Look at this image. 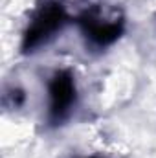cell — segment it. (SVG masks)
I'll list each match as a JSON object with an SVG mask.
<instances>
[{"mask_svg":"<svg viewBox=\"0 0 156 158\" xmlns=\"http://www.w3.org/2000/svg\"><path fill=\"white\" fill-rule=\"evenodd\" d=\"M61 22H63V11H61V7H57V6L46 7L40 13L39 19L31 24V28H30V31L26 35V46H37L46 37H50L61 26Z\"/></svg>","mask_w":156,"mask_h":158,"instance_id":"cell-2","label":"cell"},{"mask_svg":"<svg viewBox=\"0 0 156 158\" xmlns=\"http://www.w3.org/2000/svg\"><path fill=\"white\" fill-rule=\"evenodd\" d=\"M74 83L70 76L57 74L50 85V112L53 118H63L74 103Z\"/></svg>","mask_w":156,"mask_h":158,"instance_id":"cell-1","label":"cell"}]
</instances>
